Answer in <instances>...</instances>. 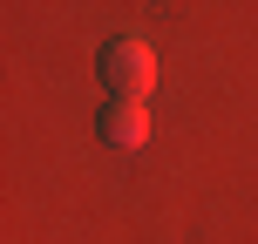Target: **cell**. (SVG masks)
<instances>
[{"label": "cell", "instance_id": "obj_1", "mask_svg": "<svg viewBox=\"0 0 258 244\" xmlns=\"http://www.w3.org/2000/svg\"><path fill=\"white\" fill-rule=\"evenodd\" d=\"M95 75H102V89L116 95V102H150V89H156V48L150 41H136V34H109L102 41V54H95Z\"/></svg>", "mask_w": 258, "mask_h": 244}, {"label": "cell", "instance_id": "obj_2", "mask_svg": "<svg viewBox=\"0 0 258 244\" xmlns=\"http://www.w3.org/2000/svg\"><path fill=\"white\" fill-rule=\"evenodd\" d=\"M102 136L116 142V149H143V142H150V109L109 102V109H102Z\"/></svg>", "mask_w": 258, "mask_h": 244}]
</instances>
